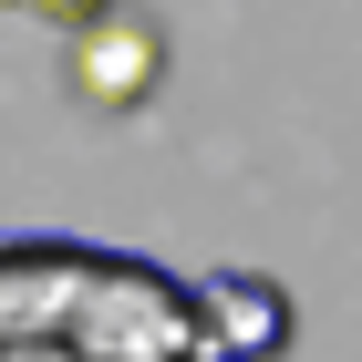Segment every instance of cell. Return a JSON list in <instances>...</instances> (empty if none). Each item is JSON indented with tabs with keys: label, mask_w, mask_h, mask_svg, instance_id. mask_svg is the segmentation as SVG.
I'll return each instance as SVG.
<instances>
[{
	"label": "cell",
	"mask_w": 362,
	"mask_h": 362,
	"mask_svg": "<svg viewBox=\"0 0 362 362\" xmlns=\"http://www.w3.org/2000/svg\"><path fill=\"white\" fill-rule=\"evenodd\" d=\"M0 362H83L73 341H0Z\"/></svg>",
	"instance_id": "5"
},
{
	"label": "cell",
	"mask_w": 362,
	"mask_h": 362,
	"mask_svg": "<svg viewBox=\"0 0 362 362\" xmlns=\"http://www.w3.org/2000/svg\"><path fill=\"white\" fill-rule=\"evenodd\" d=\"M73 83L93 104H145V83H156V31L124 0H104L93 21H73Z\"/></svg>",
	"instance_id": "4"
},
{
	"label": "cell",
	"mask_w": 362,
	"mask_h": 362,
	"mask_svg": "<svg viewBox=\"0 0 362 362\" xmlns=\"http://www.w3.org/2000/svg\"><path fill=\"white\" fill-rule=\"evenodd\" d=\"M187 300H197V362H269L290 352V290L259 269H197L187 279Z\"/></svg>",
	"instance_id": "2"
},
{
	"label": "cell",
	"mask_w": 362,
	"mask_h": 362,
	"mask_svg": "<svg viewBox=\"0 0 362 362\" xmlns=\"http://www.w3.org/2000/svg\"><path fill=\"white\" fill-rule=\"evenodd\" d=\"M11 11H52V21H93L104 0H11Z\"/></svg>",
	"instance_id": "6"
},
{
	"label": "cell",
	"mask_w": 362,
	"mask_h": 362,
	"mask_svg": "<svg viewBox=\"0 0 362 362\" xmlns=\"http://www.w3.org/2000/svg\"><path fill=\"white\" fill-rule=\"evenodd\" d=\"M83 249L93 238H62V228H11L0 238V341H62Z\"/></svg>",
	"instance_id": "3"
},
{
	"label": "cell",
	"mask_w": 362,
	"mask_h": 362,
	"mask_svg": "<svg viewBox=\"0 0 362 362\" xmlns=\"http://www.w3.org/2000/svg\"><path fill=\"white\" fill-rule=\"evenodd\" d=\"M62 341L83 362H197V300L166 259L145 249H83Z\"/></svg>",
	"instance_id": "1"
}]
</instances>
